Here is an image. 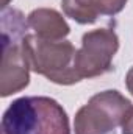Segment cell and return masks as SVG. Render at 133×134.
<instances>
[{
  "instance_id": "6da1fadb",
  "label": "cell",
  "mask_w": 133,
  "mask_h": 134,
  "mask_svg": "<svg viewBox=\"0 0 133 134\" xmlns=\"http://www.w3.org/2000/svg\"><path fill=\"white\" fill-rule=\"evenodd\" d=\"M0 134H70L69 117L50 97H21L5 111Z\"/></svg>"
},
{
  "instance_id": "7a4b0ae2",
  "label": "cell",
  "mask_w": 133,
  "mask_h": 134,
  "mask_svg": "<svg viewBox=\"0 0 133 134\" xmlns=\"http://www.w3.org/2000/svg\"><path fill=\"white\" fill-rule=\"evenodd\" d=\"M28 22L14 8L2 9V66H0V95L9 97L25 89L30 83V63L24 48Z\"/></svg>"
},
{
  "instance_id": "3957f363",
  "label": "cell",
  "mask_w": 133,
  "mask_h": 134,
  "mask_svg": "<svg viewBox=\"0 0 133 134\" xmlns=\"http://www.w3.org/2000/svg\"><path fill=\"white\" fill-rule=\"evenodd\" d=\"M24 48L32 70L49 81L70 86L81 81L77 69V50L69 41H49L36 34L24 37Z\"/></svg>"
},
{
  "instance_id": "277c9868",
  "label": "cell",
  "mask_w": 133,
  "mask_h": 134,
  "mask_svg": "<svg viewBox=\"0 0 133 134\" xmlns=\"http://www.w3.org/2000/svg\"><path fill=\"white\" fill-rule=\"evenodd\" d=\"M132 108V103L117 91H103L83 104L74 120L75 134H110Z\"/></svg>"
},
{
  "instance_id": "5b68a950",
  "label": "cell",
  "mask_w": 133,
  "mask_h": 134,
  "mask_svg": "<svg viewBox=\"0 0 133 134\" xmlns=\"http://www.w3.org/2000/svg\"><path fill=\"white\" fill-rule=\"evenodd\" d=\"M117 48L119 37L111 28H97L85 33L75 56V69L80 78H94L110 72Z\"/></svg>"
},
{
  "instance_id": "8992f818",
  "label": "cell",
  "mask_w": 133,
  "mask_h": 134,
  "mask_svg": "<svg viewBox=\"0 0 133 134\" xmlns=\"http://www.w3.org/2000/svg\"><path fill=\"white\" fill-rule=\"evenodd\" d=\"M28 27L34 31L36 36L49 41H64L70 28L64 17L50 8H38L32 11L27 17Z\"/></svg>"
},
{
  "instance_id": "52a82bcc",
  "label": "cell",
  "mask_w": 133,
  "mask_h": 134,
  "mask_svg": "<svg viewBox=\"0 0 133 134\" xmlns=\"http://www.w3.org/2000/svg\"><path fill=\"white\" fill-rule=\"evenodd\" d=\"M61 8L67 17L81 25L94 24L100 16L96 0H61Z\"/></svg>"
},
{
  "instance_id": "ba28073f",
  "label": "cell",
  "mask_w": 133,
  "mask_h": 134,
  "mask_svg": "<svg viewBox=\"0 0 133 134\" xmlns=\"http://www.w3.org/2000/svg\"><path fill=\"white\" fill-rule=\"evenodd\" d=\"M96 5L100 16H114L125 8L127 0H96Z\"/></svg>"
},
{
  "instance_id": "9c48e42d",
  "label": "cell",
  "mask_w": 133,
  "mask_h": 134,
  "mask_svg": "<svg viewBox=\"0 0 133 134\" xmlns=\"http://www.w3.org/2000/svg\"><path fill=\"white\" fill-rule=\"evenodd\" d=\"M122 134H133V106L125 112L122 122H121Z\"/></svg>"
},
{
  "instance_id": "30bf717a",
  "label": "cell",
  "mask_w": 133,
  "mask_h": 134,
  "mask_svg": "<svg viewBox=\"0 0 133 134\" xmlns=\"http://www.w3.org/2000/svg\"><path fill=\"white\" fill-rule=\"evenodd\" d=\"M125 86H127L129 92L133 95V67L127 72V75H125Z\"/></svg>"
}]
</instances>
